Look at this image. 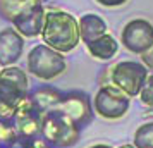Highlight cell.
Segmentation results:
<instances>
[{
	"label": "cell",
	"instance_id": "cell-2",
	"mask_svg": "<svg viewBox=\"0 0 153 148\" xmlns=\"http://www.w3.org/2000/svg\"><path fill=\"white\" fill-rule=\"evenodd\" d=\"M0 14L4 16V19L12 22V28L17 29L24 38H36L43 33L47 10L42 0H0Z\"/></svg>",
	"mask_w": 153,
	"mask_h": 148
},
{
	"label": "cell",
	"instance_id": "cell-9",
	"mask_svg": "<svg viewBox=\"0 0 153 148\" xmlns=\"http://www.w3.org/2000/svg\"><path fill=\"white\" fill-rule=\"evenodd\" d=\"M120 43L131 54L143 55L153 45V24L146 19H131L120 31Z\"/></svg>",
	"mask_w": 153,
	"mask_h": 148
},
{
	"label": "cell",
	"instance_id": "cell-13",
	"mask_svg": "<svg viewBox=\"0 0 153 148\" xmlns=\"http://www.w3.org/2000/svg\"><path fill=\"white\" fill-rule=\"evenodd\" d=\"M64 93L55 90V88H50V86H43L38 88L29 95V100L33 102V105L36 107V110L40 114H45L48 110H55L60 100H62Z\"/></svg>",
	"mask_w": 153,
	"mask_h": 148
},
{
	"label": "cell",
	"instance_id": "cell-20",
	"mask_svg": "<svg viewBox=\"0 0 153 148\" xmlns=\"http://www.w3.org/2000/svg\"><path fill=\"white\" fill-rule=\"evenodd\" d=\"M141 62L145 64L150 71H153V45H152V48L148 50V52H145V54L141 55Z\"/></svg>",
	"mask_w": 153,
	"mask_h": 148
},
{
	"label": "cell",
	"instance_id": "cell-16",
	"mask_svg": "<svg viewBox=\"0 0 153 148\" xmlns=\"http://www.w3.org/2000/svg\"><path fill=\"white\" fill-rule=\"evenodd\" d=\"M132 145L136 148H153V120L141 124L136 129Z\"/></svg>",
	"mask_w": 153,
	"mask_h": 148
},
{
	"label": "cell",
	"instance_id": "cell-5",
	"mask_svg": "<svg viewBox=\"0 0 153 148\" xmlns=\"http://www.w3.org/2000/svg\"><path fill=\"white\" fill-rule=\"evenodd\" d=\"M26 69L29 74L42 81H52L67 71V59L64 54L50 48L48 45L40 43L28 52Z\"/></svg>",
	"mask_w": 153,
	"mask_h": 148
},
{
	"label": "cell",
	"instance_id": "cell-10",
	"mask_svg": "<svg viewBox=\"0 0 153 148\" xmlns=\"http://www.w3.org/2000/svg\"><path fill=\"white\" fill-rule=\"evenodd\" d=\"M57 110L64 112L69 119H72L79 127H84L93 120V102L90 95L79 90L64 93L60 103L57 107Z\"/></svg>",
	"mask_w": 153,
	"mask_h": 148
},
{
	"label": "cell",
	"instance_id": "cell-15",
	"mask_svg": "<svg viewBox=\"0 0 153 148\" xmlns=\"http://www.w3.org/2000/svg\"><path fill=\"white\" fill-rule=\"evenodd\" d=\"M0 148H22L10 117L0 115Z\"/></svg>",
	"mask_w": 153,
	"mask_h": 148
},
{
	"label": "cell",
	"instance_id": "cell-22",
	"mask_svg": "<svg viewBox=\"0 0 153 148\" xmlns=\"http://www.w3.org/2000/svg\"><path fill=\"white\" fill-rule=\"evenodd\" d=\"M119 148H136L134 145H122V147H119Z\"/></svg>",
	"mask_w": 153,
	"mask_h": 148
},
{
	"label": "cell",
	"instance_id": "cell-17",
	"mask_svg": "<svg viewBox=\"0 0 153 148\" xmlns=\"http://www.w3.org/2000/svg\"><path fill=\"white\" fill-rule=\"evenodd\" d=\"M139 100H141V103L153 114V74H150L148 79H146L145 86H143V90L139 93Z\"/></svg>",
	"mask_w": 153,
	"mask_h": 148
},
{
	"label": "cell",
	"instance_id": "cell-6",
	"mask_svg": "<svg viewBox=\"0 0 153 148\" xmlns=\"http://www.w3.org/2000/svg\"><path fill=\"white\" fill-rule=\"evenodd\" d=\"M143 62H136V60H122L112 65L110 69H105V74L108 78V85L117 86L119 90L127 95V97H139V93L145 86L146 79L150 76Z\"/></svg>",
	"mask_w": 153,
	"mask_h": 148
},
{
	"label": "cell",
	"instance_id": "cell-12",
	"mask_svg": "<svg viewBox=\"0 0 153 148\" xmlns=\"http://www.w3.org/2000/svg\"><path fill=\"white\" fill-rule=\"evenodd\" d=\"M79 31H81V42L84 45H88L100 36L107 35L108 28H107V22L100 16L88 12V14H83L79 17Z\"/></svg>",
	"mask_w": 153,
	"mask_h": 148
},
{
	"label": "cell",
	"instance_id": "cell-11",
	"mask_svg": "<svg viewBox=\"0 0 153 148\" xmlns=\"http://www.w3.org/2000/svg\"><path fill=\"white\" fill-rule=\"evenodd\" d=\"M24 54V36L16 28H4L0 31V65L10 67Z\"/></svg>",
	"mask_w": 153,
	"mask_h": 148
},
{
	"label": "cell",
	"instance_id": "cell-23",
	"mask_svg": "<svg viewBox=\"0 0 153 148\" xmlns=\"http://www.w3.org/2000/svg\"><path fill=\"white\" fill-rule=\"evenodd\" d=\"M12 2H28V0H12Z\"/></svg>",
	"mask_w": 153,
	"mask_h": 148
},
{
	"label": "cell",
	"instance_id": "cell-21",
	"mask_svg": "<svg viewBox=\"0 0 153 148\" xmlns=\"http://www.w3.org/2000/svg\"><path fill=\"white\" fill-rule=\"evenodd\" d=\"M90 148H112L110 145H105V143H97V145H91Z\"/></svg>",
	"mask_w": 153,
	"mask_h": 148
},
{
	"label": "cell",
	"instance_id": "cell-19",
	"mask_svg": "<svg viewBox=\"0 0 153 148\" xmlns=\"http://www.w3.org/2000/svg\"><path fill=\"white\" fill-rule=\"evenodd\" d=\"M95 2L100 4L102 7H120V5L127 4L129 0H95Z\"/></svg>",
	"mask_w": 153,
	"mask_h": 148
},
{
	"label": "cell",
	"instance_id": "cell-3",
	"mask_svg": "<svg viewBox=\"0 0 153 148\" xmlns=\"http://www.w3.org/2000/svg\"><path fill=\"white\" fill-rule=\"evenodd\" d=\"M28 76L21 67L10 65L0 71V115L12 117L21 102L28 98Z\"/></svg>",
	"mask_w": 153,
	"mask_h": 148
},
{
	"label": "cell",
	"instance_id": "cell-7",
	"mask_svg": "<svg viewBox=\"0 0 153 148\" xmlns=\"http://www.w3.org/2000/svg\"><path fill=\"white\" fill-rule=\"evenodd\" d=\"M131 105V97H127L122 90L114 85H103L98 88L93 98L95 112L107 120L122 119Z\"/></svg>",
	"mask_w": 153,
	"mask_h": 148
},
{
	"label": "cell",
	"instance_id": "cell-4",
	"mask_svg": "<svg viewBox=\"0 0 153 148\" xmlns=\"http://www.w3.org/2000/svg\"><path fill=\"white\" fill-rule=\"evenodd\" d=\"M81 127L60 110H48L42 117V138L53 148H69L79 140Z\"/></svg>",
	"mask_w": 153,
	"mask_h": 148
},
{
	"label": "cell",
	"instance_id": "cell-8",
	"mask_svg": "<svg viewBox=\"0 0 153 148\" xmlns=\"http://www.w3.org/2000/svg\"><path fill=\"white\" fill-rule=\"evenodd\" d=\"M42 117L43 114L36 110V107L33 105V102L29 100L28 95V98L22 100L21 105L16 109V112L10 117L16 133H17L22 145L42 136Z\"/></svg>",
	"mask_w": 153,
	"mask_h": 148
},
{
	"label": "cell",
	"instance_id": "cell-14",
	"mask_svg": "<svg viewBox=\"0 0 153 148\" xmlns=\"http://www.w3.org/2000/svg\"><path fill=\"white\" fill-rule=\"evenodd\" d=\"M86 48L90 52V55L98 59V60H110L112 57L117 55L119 42L110 35V33H107V35L97 38L95 42L88 43Z\"/></svg>",
	"mask_w": 153,
	"mask_h": 148
},
{
	"label": "cell",
	"instance_id": "cell-18",
	"mask_svg": "<svg viewBox=\"0 0 153 148\" xmlns=\"http://www.w3.org/2000/svg\"><path fill=\"white\" fill-rule=\"evenodd\" d=\"M22 148H53V147H52L50 143H47V141L40 136V138H36V140H33V141L24 143V145H22Z\"/></svg>",
	"mask_w": 153,
	"mask_h": 148
},
{
	"label": "cell",
	"instance_id": "cell-24",
	"mask_svg": "<svg viewBox=\"0 0 153 148\" xmlns=\"http://www.w3.org/2000/svg\"><path fill=\"white\" fill-rule=\"evenodd\" d=\"M0 71H2V69H0Z\"/></svg>",
	"mask_w": 153,
	"mask_h": 148
},
{
	"label": "cell",
	"instance_id": "cell-1",
	"mask_svg": "<svg viewBox=\"0 0 153 148\" xmlns=\"http://www.w3.org/2000/svg\"><path fill=\"white\" fill-rule=\"evenodd\" d=\"M42 40L50 48L64 55L72 52L81 42L79 19L65 10H57V9L47 10Z\"/></svg>",
	"mask_w": 153,
	"mask_h": 148
}]
</instances>
